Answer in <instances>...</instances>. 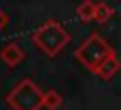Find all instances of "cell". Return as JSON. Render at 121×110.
Listing matches in <instances>:
<instances>
[{"label":"cell","mask_w":121,"mask_h":110,"mask_svg":"<svg viewBox=\"0 0 121 110\" xmlns=\"http://www.w3.org/2000/svg\"><path fill=\"white\" fill-rule=\"evenodd\" d=\"M43 98L45 91L32 78H23L6 93L4 102L13 110H43Z\"/></svg>","instance_id":"7a4b0ae2"},{"label":"cell","mask_w":121,"mask_h":110,"mask_svg":"<svg viewBox=\"0 0 121 110\" xmlns=\"http://www.w3.org/2000/svg\"><path fill=\"white\" fill-rule=\"evenodd\" d=\"M4 23H6V15H4V13L0 11V30L4 28Z\"/></svg>","instance_id":"9c48e42d"},{"label":"cell","mask_w":121,"mask_h":110,"mask_svg":"<svg viewBox=\"0 0 121 110\" xmlns=\"http://www.w3.org/2000/svg\"><path fill=\"white\" fill-rule=\"evenodd\" d=\"M96 11H98V2L94 0H83L77 6V15L81 21H96Z\"/></svg>","instance_id":"8992f818"},{"label":"cell","mask_w":121,"mask_h":110,"mask_svg":"<svg viewBox=\"0 0 121 110\" xmlns=\"http://www.w3.org/2000/svg\"><path fill=\"white\" fill-rule=\"evenodd\" d=\"M115 53V49L100 36V34H91L77 51H74V57L81 66H85L89 72H96L100 68L102 61H106L111 55Z\"/></svg>","instance_id":"3957f363"},{"label":"cell","mask_w":121,"mask_h":110,"mask_svg":"<svg viewBox=\"0 0 121 110\" xmlns=\"http://www.w3.org/2000/svg\"><path fill=\"white\" fill-rule=\"evenodd\" d=\"M119 70H121V59L117 57V53H113L106 61H102V64H100V68H98L94 74H96L98 78H102V81H111Z\"/></svg>","instance_id":"5b68a950"},{"label":"cell","mask_w":121,"mask_h":110,"mask_svg":"<svg viewBox=\"0 0 121 110\" xmlns=\"http://www.w3.org/2000/svg\"><path fill=\"white\" fill-rule=\"evenodd\" d=\"M115 15V8L106 2H98V11H96V21L98 23H106L111 17Z\"/></svg>","instance_id":"ba28073f"},{"label":"cell","mask_w":121,"mask_h":110,"mask_svg":"<svg viewBox=\"0 0 121 110\" xmlns=\"http://www.w3.org/2000/svg\"><path fill=\"white\" fill-rule=\"evenodd\" d=\"M62 95L55 91V89H49V91H45V98H43V108L45 110H57L62 108Z\"/></svg>","instance_id":"52a82bcc"},{"label":"cell","mask_w":121,"mask_h":110,"mask_svg":"<svg viewBox=\"0 0 121 110\" xmlns=\"http://www.w3.org/2000/svg\"><path fill=\"white\" fill-rule=\"evenodd\" d=\"M23 57H26V53H23V49H21L17 42H9V45H4V47L0 49V59H2L9 68L19 66V64L23 61Z\"/></svg>","instance_id":"277c9868"},{"label":"cell","mask_w":121,"mask_h":110,"mask_svg":"<svg viewBox=\"0 0 121 110\" xmlns=\"http://www.w3.org/2000/svg\"><path fill=\"white\" fill-rule=\"evenodd\" d=\"M32 42L47 55V57H55L68 42H70V34L68 30L55 21V19H47L45 23H40L34 32H32Z\"/></svg>","instance_id":"6da1fadb"}]
</instances>
